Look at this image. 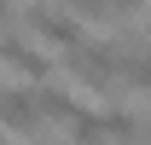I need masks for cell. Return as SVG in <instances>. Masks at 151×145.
I'll return each mask as SVG.
<instances>
[{"instance_id":"obj_7","label":"cell","mask_w":151,"mask_h":145,"mask_svg":"<svg viewBox=\"0 0 151 145\" xmlns=\"http://www.w3.org/2000/svg\"><path fill=\"white\" fill-rule=\"evenodd\" d=\"M0 145H6V139H0Z\"/></svg>"},{"instance_id":"obj_5","label":"cell","mask_w":151,"mask_h":145,"mask_svg":"<svg viewBox=\"0 0 151 145\" xmlns=\"http://www.w3.org/2000/svg\"><path fill=\"white\" fill-rule=\"evenodd\" d=\"M35 110L47 116V122H64V116L76 110V99H70L64 87H35Z\"/></svg>"},{"instance_id":"obj_3","label":"cell","mask_w":151,"mask_h":145,"mask_svg":"<svg viewBox=\"0 0 151 145\" xmlns=\"http://www.w3.org/2000/svg\"><path fill=\"white\" fill-rule=\"evenodd\" d=\"M0 64L18 70V75H29V81H47V75H52V64H47L35 47H23V41H0Z\"/></svg>"},{"instance_id":"obj_2","label":"cell","mask_w":151,"mask_h":145,"mask_svg":"<svg viewBox=\"0 0 151 145\" xmlns=\"http://www.w3.org/2000/svg\"><path fill=\"white\" fill-rule=\"evenodd\" d=\"M0 122L12 128V134H23V139H35L41 128H47V116L35 110V93H0Z\"/></svg>"},{"instance_id":"obj_4","label":"cell","mask_w":151,"mask_h":145,"mask_svg":"<svg viewBox=\"0 0 151 145\" xmlns=\"http://www.w3.org/2000/svg\"><path fill=\"white\" fill-rule=\"evenodd\" d=\"M64 122H70V139H76V145H111L105 110H81V105H76L70 116H64Z\"/></svg>"},{"instance_id":"obj_6","label":"cell","mask_w":151,"mask_h":145,"mask_svg":"<svg viewBox=\"0 0 151 145\" xmlns=\"http://www.w3.org/2000/svg\"><path fill=\"white\" fill-rule=\"evenodd\" d=\"M0 29H12V0H0Z\"/></svg>"},{"instance_id":"obj_1","label":"cell","mask_w":151,"mask_h":145,"mask_svg":"<svg viewBox=\"0 0 151 145\" xmlns=\"http://www.w3.org/2000/svg\"><path fill=\"white\" fill-rule=\"evenodd\" d=\"M29 29H35L47 47H76V41H87L81 23H76L70 12H52V6H29Z\"/></svg>"}]
</instances>
